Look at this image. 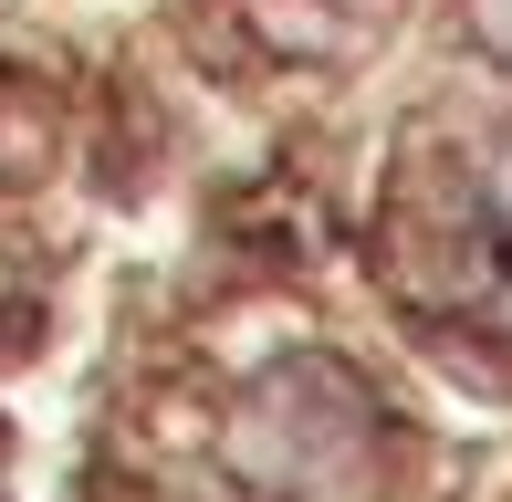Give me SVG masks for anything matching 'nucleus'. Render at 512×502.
<instances>
[{
	"instance_id": "1",
	"label": "nucleus",
	"mask_w": 512,
	"mask_h": 502,
	"mask_svg": "<svg viewBox=\"0 0 512 502\" xmlns=\"http://www.w3.org/2000/svg\"><path fill=\"white\" fill-rule=\"evenodd\" d=\"M241 471L283 502H345L366 471V398L324 367H272L241 398V429H230Z\"/></svg>"
},
{
	"instance_id": "2",
	"label": "nucleus",
	"mask_w": 512,
	"mask_h": 502,
	"mask_svg": "<svg viewBox=\"0 0 512 502\" xmlns=\"http://www.w3.org/2000/svg\"><path fill=\"white\" fill-rule=\"evenodd\" d=\"M471 11H481V32H492L502 53H512V0H471Z\"/></svg>"
}]
</instances>
